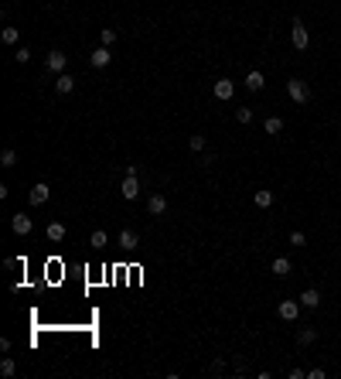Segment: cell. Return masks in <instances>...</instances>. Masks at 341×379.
Here are the masks:
<instances>
[{"label": "cell", "mask_w": 341, "mask_h": 379, "mask_svg": "<svg viewBox=\"0 0 341 379\" xmlns=\"http://www.w3.org/2000/svg\"><path fill=\"white\" fill-rule=\"evenodd\" d=\"M65 69H68V55H65V52H48V58H44V72H48V76H62V72H65Z\"/></svg>", "instance_id": "obj_1"}, {"label": "cell", "mask_w": 341, "mask_h": 379, "mask_svg": "<svg viewBox=\"0 0 341 379\" xmlns=\"http://www.w3.org/2000/svg\"><path fill=\"white\" fill-rule=\"evenodd\" d=\"M286 96H290L297 106H304V103L310 99V89H307V82H304V79H290V82H286Z\"/></svg>", "instance_id": "obj_2"}, {"label": "cell", "mask_w": 341, "mask_h": 379, "mask_svg": "<svg viewBox=\"0 0 341 379\" xmlns=\"http://www.w3.org/2000/svg\"><path fill=\"white\" fill-rule=\"evenodd\" d=\"M120 195H123L126 202H136V198H140V174H126L123 185H120Z\"/></svg>", "instance_id": "obj_3"}, {"label": "cell", "mask_w": 341, "mask_h": 379, "mask_svg": "<svg viewBox=\"0 0 341 379\" xmlns=\"http://www.w3.org/2000/svg\"><path fill=\"white\" fill-rule=\"evenodd\" d=\"M290 38H294V48L297 52H304L307 45H310V38H307V28H304L300 18H294V28H290Z\"/></svg>", "instance_id": "obj_4"}, {"label": "cell", "mask_w": 341, "mask_h": 379, "mask_svg": "<svg viewBox=\"0 0 341 379\" xmlns=\"http://www.w3.org/2000/svg\"><path fill=\"white\" fill-rule=\"evenodd\" d=\"M300 307H304L300 301H294V297H290V301H280L276 314H280L284 321H297V318H300Z\"/></svg>", "instance_id": "obj_5"}, {"label": "cell", "mask_w": 341, "mask_h": 379, "mask_svg": "<svg viewBox=\"0 0 341 379\" xmlns=\"http://www.w3.org/2000/svg\"><path fill=\"white\" fill-rule=\"evenodd\" d=\"M110 62H113V52H110L106 45H99L92 55H89V65H92V69H106Z\"/></svg>", "instance_id": "obj_6"}, {"label": "cell", "mask_w": 341, "mask_h": 379, "mask_svg": "<svg viewBox=\"0 0 341 379\" xmlns=\"http://www.w3.org/2000/svg\"><path fill=\"white\" fill-rule=\"evenodd\" d=\"M10 229H14V232H18V236H28V232H31V229H34V219H31V215H10Z\"/></svg>", "instance_id": "obj_7"}, {"label": "cell", "mask_w": 341, "mask_h": 379, "mask_svg": "<svg viewBox=\"0 0 341 379\" xmlns=\"http://www.w3.org/2000/svg\"><path fill=\"white\" fill-rule=\"evenodd\" d=\"M147 212H150V215H157V219H160V215L168 212V198H164L160 191H154L150 198H147Z\"/></svg>", "instance_id": "obj_8"}, {"label": "cell", "mask_w": 341, "mask_h": 379, "mask_svg": "<svg viewBox=\"0 0 341 379\" xmlns=\"http://www.w3.org/2000/svg\"><path fill=\"white\" fill-rule=\"evenodd\" d=\"M212 93H215V99H232V93H236V82H232V79H218V82L212 86Z\"/></svg>", "instance_id": "obj_9"}, {"label": "cell", "mask_w": 341, "mask_h": 379, "mask_svg": "<svg viewBox=\"0 0 341 379\" xmlns=\"http://www.w3.org/2000/svg\"><path fill=\"white\" fill-rule=\"evenodd\" d=\"M297 301H300L304 307H310V311H314V307H321V290H318V287H307Z\"/></svg>", "instance_id": "obj_10"}, {"label": "cell", "mask_w": 341, "mask_h": 379, "mask_svg": "<svg viewBox=\"0 0 341 379\" xmlns=\"http://www.w3.org/2000/svg\"><path fill=\"white\" fill-rule=\"evenodd\" d=\"M290 270H294V263H290L286 256H276V260L270 263V273H273V277H290Z\"/></svg>", "instance_id": "obj_11"}, {"label": "cell", "mask_w": 341, "mask_h": 379, "mask_svg": "<svg viewBox=\"0 0 341 379\" xmlns=\"http://www.w3.org/2000/svg\"><path fill=\"white\" fill-rule=\"evenodd\" d=\"M263 86H266V76L260 72V69H252V72L246 76V89H249V93H260Z\"/></svg>", "instance_id": "obj_12"}, {"label": "cell", "mask_w": 341, "mask_h": 379, "mask_svg": "<svg viewBox=\"0 0 341 379\" xmlns=\"http://www.w3.org/2000/svg\"><path fill=\"white\" fill-rule=\"evenodd\" d=\"M55 89H58L62 96H68L72 89H76V76H68V72H62V76L55 79Z\"/></svg>", "instance_id": "obj_13"}, {"label": "cell", "mask_w": 341, "mask_h": 379, "mask_svg": "<svg viewBox=\"0 0 341 379\" xmlns=\"http://www.w3.org/2000/svg\"><path fill=\"white\" fill-rule=\"evenodd\" d=\"M28 198H31V205H44V202H48V185H44V181H38V185L31 188V195H28Z\"/></svg>", "instance_id": "obj_14"}, {"label": "cell", "mask_w": 341, "mask_h": 379, "mask_svg": "<svg viewBox=\"0 0 341 379\" xmlns=\"http://www.w3.org/2000/svg\"><path fill=\"white\" fill-rule=\"evenodd\" d=\"M120 246L123 249H136L140 246V236H136L133 229H123V232H120Z\"/></svg>", "instance_id": "obj_15"}, {"label": "cell", "mask_w": 341, "mask_h": 379, "mask_svg": "<svg viewBox=\"0 0 341 379\" xmlns=\"http://www.w3.org/2000/svg\"><path fill=\"white\" fill-rule=\"evenodd\" d=\"M0 376H4V379L18 376V362L10 359V355H4V362H0Z\"/></svg>", "instance_id": "obj_16"}, {"label": "cell", "mask_w": 341, "mask_h": 379, "mask_svg": "<svg viewBox=\"0 0 341 379\" xmlns=\"http://www.w3.org/2000/svg\"><path fill=\"white\" fill-rule=\"evenodd\" d=\"M273 198H276V195H273V191H256V195H252V202H256V205H260V209H270V205H273Z\"/></svg>", "instance_id": "obj_17"}, {"label": "cell", "mask_w": 341, "mask_h": 379, "mask_svg": "<svg viewBox=\"0 0 341 379\" xmlns=\"http://www.w3.org/2000/svg\"><path fill=\"white\" fill-rule=\"evenodd\" d=\"M48 239H52V243H62V239H65V226H62V222H48Z\"/></svg>", "instance_id": "obj_18"}, {"label": "cell", "mask_w": 341, "mask_h": 379, "mask_svg": "<svg viewBox=\"0 0 341 379\" xmlns=\"http://www.w3.org/2000/svg\"><path fill=\"white\" fill-rule=\"evenodd\" d=\"M297 341H300V345H314V341H318V328H300V331H297Z\"/></svg>", "instance_id": "obj_19"}, {"label": "cell", "mask_w": 341, "mask_h": 379, "mask_svg": "<svg viewBox=\"0 0 341 379\" xmlns=\"http://www.w3.org/2000/svg\"><path fill=\"white\" fill-rule=\"evenodd\" d=\"M106 243H110V236H106L102 229H96L92 236H89V246H92V249H102V246H106Z\"/></svg>", "instance_id": "obj_20"}, {"label": "cell", "mask_w": 341, "mask_h": 379, "mask_svg": "<svg viewBox=\"0 0 341 379\" xmlns=\"http://www.w3.org/2000/svg\"><path fill=\"white\" fill-rule=\"evenodd\" d=\"M116 38H120V35H116V28H102V31H99V45H106V48H110V45H116Z\"/></svg>", "instance_id": "obj_21"}, {"label": "cell", "mask_w": 341, "mask_h": 379, "mask_svg": "<svg viewBox=\"0 0 341 379\" xmlns=\"http://www.w3.org/2000/svg\"><path fill=\"white\" fill-rule=\"evenodd\" d=\"M280 130H284V120H280V116H266V133L276 137Z\"/></svg>", "instance_id": "obj_22"}, {"label": "cell", "mask_w": 341, "mask_h": 379, "mask_svg": "<svg viewBox=\"0 0 341 379\" xmlns=\"http://www.w3.org/2000/svg\"><path fill=\"white\" fill-rule=\"evenodd\" d=\"M0 38H4V45H18V41H20V31H18V28H4V31H0Z\"/></svg>", "instance_id": "obj_23"}, {"label": "cell", "mask_w": 341, "mask_h": 379, "mask_svg": "<svg viewBox=\"0 0 341 379\" xmlns=\"http://www.w3.org/2000/svg\"><path fill=\"white\" fill-rule=\"evenodd\" d=\"M14 164H18V151H10V147H7V151L0 154V168H14Z\"/></svg>", "instance_id": "obj_24"}, {"label": "cell", "mask_w": 341, "mask_h": 379, "mask_svg": "<svg viewBox=\"0 0 341 379\" xmlns=\"http://www.w3.org/2000/svg\"><path fill=\"white\" fill-rule=\"evenodd\" d=\"M188 147H191L194 154H202V151H205V137H202V133H194V137L188 140Z\"/></svg>", "instance_id": "obj_25"}, {"label": "cell", "mask_w": 341, "mask_h": 379, "mask_svg": "<svg viewBox=\"0 0 341 379\" xmlns=\"http://www.w3.org/2000/svg\"><path fill=\"white\" fill-rule=\"evenodd\" d=\"M236 120H239V127H246V123H252V110H236Z\"/></svg>", "instance_id": "obj_26"}, {"label": "cell", "mask_w": 341, "mask_h": 379, "mask_svg": "<svg viewBox=\"0 0 341 379\" xmlns=\"http://www.w3.org/2000/svg\"><path fill=\"white\" fill-rule=\"evenodd\" d=\"M14 62H18V65H28V62H31V52H28V48L20 45L18 52H14Z\"/></svg>", "instance_id": "obj_27"}, {"label": "cell", "mask_w": 341, "mask_h": 379, "mask_svg": "<svg viewBox=\"0 0 341 379\" xmlns=\"http://www.w3.org/2000/svg\"><path fill=\"white\" fill-rule=\"evenodd\" d=\"M304 243H307V236H304L300 229H294L290 232V246H304Z\"/></svg>", "instance_id": "obj_28"}, {"label": "cell", "mask_w": 341, "mask_h": 379, "mask_svg": "<svg viewBox=\"0 0 341 379\" xmlns=\"http://www.w3.org/2000/svg\"><path fill=\"white\" fill-rule=\"evenodd\" d=\"M307 379H324V369H307Z\"/></svg>", "instance_id": "obj_29"}]
</instances>
